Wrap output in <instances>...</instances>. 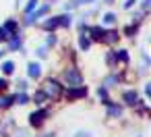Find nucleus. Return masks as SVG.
I'll use <instances>...</instances> for the list:
<instances>
[{
	"instance_id": "f257e3e1",
	"label": "nucleus",
	"mask_w": 151,
	"mask_h": 137,
	"mask_svg": "<svg viewBox=\"0 0 151 137\" xmlns=\"http://www.w3.org/2000/svg\"><path fill=\"white\" fill-rule=\"evenodd\" d=\"M64 79L68 81V85H81V73L75 71V69H68L64 73Z\"/></svg>"
},
{
	"instance_id": "f03ea898",
	"label": "nucleus",
	"mask_w": 151,
	"mask_h": 137,
	"mask_svg": "<svg viewBox=\"0 0 151 137\" xmlns=\"http://www.w3.org/2000/svg\"><path fill=\"white\" fill-rule=\"evenodd\" d=\"M60 91H62V89H60V83H56V81H50V83H48V94H50L52 98H58Z\"/></svg>"
},
{
	"instance_id": "7ed1b4c3",
	"label": "nucleus",
	"mask_w": 151,
	"mask_h": 137,
	"mask_svg": "<svg viewBox=\"0 0 151 137\" xmlns=\"http://www.w3.org/2000/svg\"><path fill=\"white\" fill-rule=\"evenodd\" d=\"M44 116H46V110H40V112H33V114H31V125H40V123L44 120Z\"/></svg>"
},
{
	"instance_id": "20e7f679",
	"label": "nucleus",
	"mask_w": 151,
	"mask_h": 137,
	"mask_svg": "<svg viewBox=\"0 0 151 137\" xmlns=\"http://www.w3.org/2000/svg\"><path fill=\"white\" fill-rule=\"evenodd\" d=\"M85 94H87L85 87H77V89H70V91H68V98L75 100V98H81V96H85Z\"/></svg>"
},
{
	"instance_id": "39448f33",
	"label": "nucleus",
	"mask_w": 151,
	"mask_h": 137,
	"mask_svg": "<svg viewBox=\"0 0 151 137\" xmlns=\"http://www.w3.org/2000/svg\"><path fill=\"white\" fill-rule=\"evenodd\" d=\"M116 38H118V33L116 31H108V33H104V42H108V44H112V42H116Z\"/></svg>"
},
{
	"instance_id": "423d86ee",
	"label": "nucleus",
	"mask_w": 151,
	"mask_h": 137,
	"mask_svg": "<svg viewBox=\"0 0 151 137\" xmlns=\"http://www.w3.org/2000/svg\"><path fill=\"white\" fill-rule=\"evenodd\" d=\"M124 102L126 104H137V94L134 91H126L124 94Z\"/></svg>"
},
{
	"instance_id": "0eeeda50",
	"label": "nucleus",
	"mask_w": 151,
	"mask_h": 137,
	"mask_svg": "<svg viewBox=\"0 0 151 137\" xmlns=\"http://www.w3.org/2000/svg\"><path fill=\"white\" fill-rule=\"evenodd\" d=\"M58 25H60V17H54V19L46 21V29H54V27H58Z\"/></svg>"
},
{
	"instance_id": "6e6552de",
	"label": "nucleus",
	"mask_w": 151,
	"mask_h": 137,
	"mask_svg": "<svg viewBox=\"0 0 151 137\" xmlns=\"http://www.w3.org/2000/svg\"><path fill=\"white\" fill-rule=\"evenodd\" d=\"M104 33H106V31H104L101 27H93V29H91V36H93L95 40H101V38H104Z\"/></svg>"
},
{
	"instance_id": "1a4fd4ad",
	"label": "nucleus",
	"mask_w": 151,
	"mask_h": 137,
	"mask_svg": "<svg viewBox=\"0 0 151 137\" xmlns=\"http://www.w3.org/2000/svg\"><path fill=\"white\" fill-rule=\"evenodd\" d=\"M29 75H31V77H40V65L31 62V65H29Z\"/></svg>"
},
{
	"instance_id": "9d476101",
	"label": "nucleus",
	"mask_w": 151,
	"mask_h": 137,
	"mask_svg": "<svg viewBox=\"0 0 151 137\" xmlns=\"http://www.w3.org/2000/svg\"><path fill=\"white\" fill-rule=\"evenodd\" d=\"M2 69H4V73H9V75H11V73L15 71V65H13V62H4V65H2Z\"/></svg>"
},
{
	"instance_id": "9b49d317",
	"label": "nucleus",
	"mask_w": 151,
	"mask_h": 137,
	"mask_svg": "<svg viewBox=\"0 0 151 137\" xmlns=\"http://www.w3.org/2000/svg\"><path fill=\"white\" fill-rule=\"evenodd\" d=\"M46 98H48V96H46L44 91H37V94H35V102H37V104H42V102H44Z\"/></svg>"
},
{
	"instance_id": "f8f14e48",
	"label": "nucleus",
	"mask_w": 151,
	"mask_h": 137,
	"mask_svg": "<svg viewBox=\"0 0 151 137\" xmlns=\"http://www.w3.org/2000/svg\"><path fill=\"white\" fill-rule=\"evenodd\" d=\"M4 29H6V31H15V29H17V23H15V21H9V23L4 25Z\"/></svg>"
},
{
	"instance_id": "ddd939ff",
	"label": "nucleus",
	"mask_w": 151,
	"mask_h": 137,
	"mask_svg": "<svg viewBox=\"0 0 151 137\" xmlns=\"http://www.w3.org/2000/svg\"><path fill=\"white\" fill-rule=\"evenodd\" d=\"M116 56H118V58H120L122 62H126V60H128V54H126L124 50H120V52H116Z\"/></svg>"
},
{
	"instance_id": "4468645a",
	"label": "nucleus",
	"mask_w": 151,
	"mask_h": 137,
	"mask_svg": "<svg viewBox=\"0 0 151 137\" xmlns=\"http://www.w3.org/2000/svg\"><path fill=\"white\" fill-rule=\"evenodd\" d=\"M35 7H37V0H29V4H27V13H31Z\"/></svg>"
},
{
	"instance_id": "2eb2a0df",
	"label": "nucleus",
	"mask_w": 151,
	"mask_h": 137,
	"mask_svg": "<svg viewBox=\"0 0 151 137\" xmlns=\"http://www.w3.org/2000/svg\"><path fill=\"white\" fill-rule=\"evenodd\" d=\"M104 21H106V23H114V21H116V17H114L112 13H108V15L104 17Z\"/></svg>"
},
{
	"instance_id": "dca6fc26",
	"label": "nucleus",
	"mask_w": 151,
	"mask_h": 137,
	"mask_svg": "<svg viewBox=\"0 0 151 137\" xmlns=\"http://www.w3.org/2000/svg\"><path fill=\"white\" fill-rule=\"evenodd\" d=\"M17 102H19V104H27V96H25V94H19V96H17Z\"/></svg>"
},
{
	"instance_id": "f3484780",
	"label": "nucleus",
	"mask_w": 151,
	"mask_h": 137,
	"mask_svg": "<svg viewBox=\"0 0 151 137\" xmlns=\"http://www.w3.org/2000/svg\"><path fill=\"white\" fill-rule=\"evenodd\" d=\"M9 104H11V98H0V108H4Z\"/></svg>"
},
{
	"instance_id": "a211bd4d",
	"label": "nucleus",
	"mask_w": 151,
	"mask_h": 137,
	"mask_svg": "<svg viewBox=\"0 0 151 137\" xmlns=\"http://www.w3.org/2000/svg\"><path fill=\"white\" fill-rule=\"evenodd\" d=\"M60 25H70V17H60Z\"/></svg>"
},
{
	"instance_id": "6ab92c4d",
	"label": "nucleus",
	"mask_w": 151,
	"mask_h": 137,
	"mask_svg": "<svg viewBox=\"0 0 151 137\" xmlns=\"http://www.w3.org/2000/svg\"><path fill=\"white\" fill-rule=\"evenodd\" d=\"M81 48H83V50L89 48V40H87V38H81Z\"/></svg>"
},
{
	"instance_id": "aec40b11",
	"label": "nucleus",
	"mask_w": 151,
	"mask_h": 137,
	"mask_svg": "<svg viewBox=\"0 0 151 137\" xmlns=\"http://www.w3.org/2000/svg\"><path fill=\"white\" fill-rule=\"evenodd\" d=\"M120 112H122V110H120V108H116V106H112V108H110V114H114V116H118Z\"/></svg>"
},
{
	"instance_id": "412c9836",
	"label": "nucleus",
	"mask_w": 151,
	"mask_h": 137,
	"mask_svg": "<svg viewBox=\"0 0 151 137\" xmlns=\"http://www.w3.org/2000/svg\"><path fill=\"white\" fill-rule=\"evenodd\" d=\"M6 38H9V31L2 27V29H0V40H6Z\"/></svg>"
},
{
	"instance_id": "4be33fe9",
	"label": "nucleus",
	"mask_w": 151,
	"mask_h": 137,
	"mask_svg": "<svg viewBox=\"0 0 151 137\" xmlns=\"http://www.w3.org/2000/svg\"><path fill=\"white\" fill-rule=\"evenodd\" d=\"M4 87H6V81H4V79H0V89H4Z\"/></svg>"
}]
</instances>
